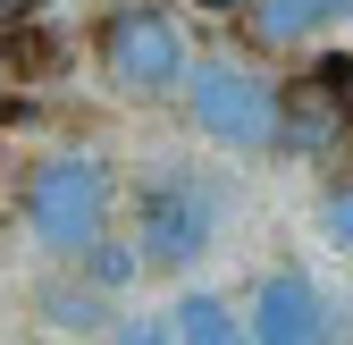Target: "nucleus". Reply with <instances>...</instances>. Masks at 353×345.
<instances>
[{
    "label": "nucleus",
    "instance_id": "nucleus-1",
    "mask_svg": "<svg viewBox=\"0 0 353 345\" xmlns=\"http://www.w3.org/2000/svg\"><path fill=\"white\" fill-rule=\"evenodd\" d=\"M110 202H118V177L93 152H51L26 168V228L51 253H93L110 236Z\"/></svg>",
    "mask_w": 353,
    "mask_h": 345
},
{
    "label": "nucleus",
    "instance_id": "nucleus-2",
    "mask_svg": "<svg viewBox=\"0 0 353 345\" xmlns=\"http://www.w3.org/2000/svg\"><path fill=\"white\" fill-rule=\"evenodd\" d=\"M210 236H219V194L194 177V168H152V177L135 186V244H143V262L194 270L210 253Z\"/></svg>",
    "mask_w": 353,
    "mask_h": 345
},
{
    "label": "nucleus",
    "instance_id": "nucleus-12",
    "mask_svg": "<svg viewBox=\"0 0 353 345\" xmlns=\"http://www.w3.org/2000/svg\"><path fill=\"white\" fill-rule=\"evenodd\" d=\"M202 9H252V0H202Z\"/></svg>",
    "mask_w": 353,
    "mask_h": 345
},
{
    "label": "nucleus",
    "instance_id": "nucleus-6",
    "mask_svg": "<svg viewBox=\"0 0 353 345\" xmlns=\"http://www.w3.org/2000/svg\"><path fill=\"white\" fill-rule=\"evenodd\" d=\"M252 345H345L328 295L303 278V270H270L252 286Z\"/></svg>",
    "mask_w": 353,
    "mask_h": 345
},
{
    "label": "nucleus",
    "instance_id": "nucleus-5",
    "mask_svg": "<svg viewBox=\"0 0 353 345\" xmlns=\"http://www.w3.org/2000/svg\"><path fill=\"white\" fill-rule=\"evenodd\" d=\"M185 110H194L202 135H219V144H270L278 135V93L261 76H244L236 59L185 68Z\"/></svg>",
    "mask_w": 353,
    "mask_h": 345
},
{
    "label": "nucleus",
    "instance_id": "nucleus-3",
    "mask_svg": "<svg viewBox=\"0 0 353 345\" xmlns=\"http://www.w3.org/2000/svg\"><path fill=\"white\" fill-rule=\"evenodd\" d=\"M101 76L118 84V93H168V84H185V34H176L160 9H143V0H118V9L101 17Z\"/></svg>",
    "mask_w": 353,
    "mask_h": 345
},
{
    "label": "nucleus",
    "instance_id": "nucleus-8",
    "mask_svg": "<svg viewBox=\"0 0 353 345\" xmlns=\"http://www.w3.org/2000/svg\"><path fill=\"white\" fill-rule=\"evenodd\" d=\"M168 337H176V345H252L219 295H185V304H176V320H168Z\"/></svg>",
    "mask_w": 353,
    "mask_h": 345
},
{
    "label": "nucleus",
    "instance_id": "nucleus-11",
    "mask_svg": "<svg viewBox=\"0 0 353 345\" xmlns=\"http://www.w3.org/2000/svg\"><path fill=\"white\" fill-rule=\"evenodd\" d=\"M34 9H42V0H0V34H9V26H26Z\"/></svg>",
    "mask_w": 353,
    "mask_h": 345
},
{
    "label": "nucleus",
    "instance_id": "nucleus-4",
    "mask_svg": "<svg viewBox=\"0 0 353 345\" xmlns=\"http://www.w3.org/2000/svg\"><path fill=\"white\" fill-rule=\"evenodd\" d=\"M353 135V59H320L278 93V144L294 160H328Z\"/></svg>",
    "mask_w": 353,
    "mask_h": 345
},
{
    "label": "nucleus",
    "instance_id": "nucleus-10",
    "mask_svg": "<svg viewBox=\"0 0 353 345\" xmlns=\"http://www.w3.org/2000/svg\"><path fill=\"white\" fill-rule=\"evenodd\" d=\"M118 345H176L168 328H152V320H135V328H118Z\"/></svg>",
    "mask_w": 353,
    "mask_h": 345
},
{
    "label": "nucleus",
    "instance_id": "nucleus-7",
    "mask_svg": "<svg viewBox=\"0 0 353 345\" xmlns=\"http://www.w3.org/2000/svg\"><path fill=\"white\" fill-rule=\"evenodd\" d=\"M336 17H353V0H252V42L261 51H286V42H303V34H320V26H336Z\"/></svg>",
    "mask_w": 353,
    "mask_h": 345
},
{
    "label": "nucleus",
    "instance_id": "nucleus-9",
    "mask_svg": "<svg viewBox=\"0 0 353 345\" xmlns=\"http://www.w3.org/2000/svg\"><path fill=\"white\" fill-rule=\"evenodd\" d=\"M320 228H328V244H345V253H353V168L320 194Z\"/></svg>",
    "mask_w": 353,
    "mask_h": 345
}]
</instances>
